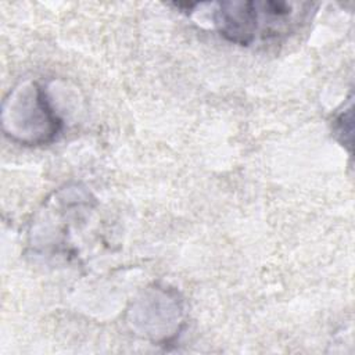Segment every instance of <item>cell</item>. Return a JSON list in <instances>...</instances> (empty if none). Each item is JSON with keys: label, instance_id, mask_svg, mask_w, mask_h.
Here are the masks:
<instances>
[{"label": "cell", "instance_id": "1", "mask_svg": "<svg viewBox=\"0 0 355 355\" xmlns=\"http://www.w3.org/2000/svg\"><path fill=\"white\" fill-rule=\"evenodd\" d=\"M257 3L230 1L220 4L215 15V22L220 33L229 40L248 44L257 29Z\"/></svg>", "mask_w": 355, "mask_h": 355}]
</instances>
